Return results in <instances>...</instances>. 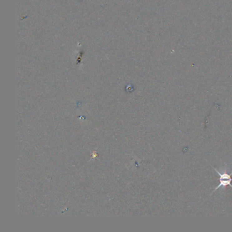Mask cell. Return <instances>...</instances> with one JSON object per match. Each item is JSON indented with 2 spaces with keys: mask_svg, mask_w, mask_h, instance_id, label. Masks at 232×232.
I'll use <instances>...</instances> for the list:
<instances>
[{
  "mask_svg": "<svg viewBox=\"0 0 232 232\" xmlns=\"http://www.w3.org/2000/svg\"><path fill=\"white\" fill-rule=\"evenodd\" d=\"M212 167L214 168V170L217 172V174H218L220 176V178H219L220 184L214 190V191H215L217 190V189H219L220 188V187L225 186L227 185H230V186H231L232 187V185H231L232 178H231V176L230 174H228L227 173H223V174L220 173V172L218 170H217L216 169H215V168L214 167Z\"/></svg>",
  "mask_w": 232,
  "mask_h": 232,
  "instance_id": "cell-1",
  "label": "cell"
}]
</instances>
